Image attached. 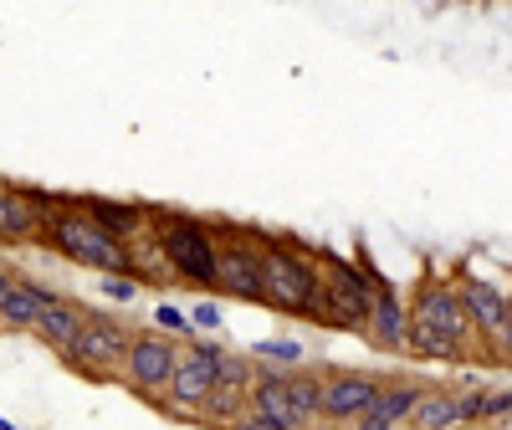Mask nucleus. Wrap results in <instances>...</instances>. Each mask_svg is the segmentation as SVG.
<instances>
[{"label":"nucleus","instance_id":"obj_1","mask_svg":"<svg viewBox=\"0 0 512 430\" xmlns=\"http://www.w3.org/2000/svg\"><path fill=\"white\" fill-rule=\"evenodd\" d=\"M262 308L282 313V318H303L318 323L323 308V251L303 246L297 236H262Z\"/></svg>","mask_w":512,"mask_h":430},{"label":"nucleus","instance_id":"obj_2","mask_svg":"<svg viewBox=\"0 0 512 430\" xmlns=\"http://www.w3.org/2000/svg\"><path fill=\"white\" fill-rule=\"evenodd\" d=\"M154 236L175 267V282H190V287H205L216 292L221 287V236L216 226L195 221V215H180V210H154Z\"/></svg>","mask_w":512,"mask_h":430},{"label":"nucleus","instance_id":"obj_3","mask_svg":"<svg viewBox=\"0 0 512 430\" xmlns=\"http://www.w3.org/2000/svg\"><path fill=\"white\" fill-rule=\"evenodd\" d=\"M374 297H379V272H374L369 256L344 262L338 251H323V308H318L323 328H354V333H364L369 313H374Z\"/></svg>","mask_w":512,"mask_h":430},{"label":"nucleus","instance_id":"obj_4","mask_svg":"<svg viewBox=\"0 0 512 430\" xmlns=\"http://www.w3.org/2000/svg\"><path fill=\"white\" fill-rule=\"evenodd\" d=\"M47 246L62 251L67 262L88 267V272H128V246L118 236H108L77 200H67L62 210H52L47 221Z\"/></svg>","mask_w":512,"mask_h":430},{"label":"nucleus","instance_id":"obj_5","mask_svg":"<svg viewBox=\"0 0 512 430\" xmlns=\"http://www.w3.org/2000/svg\"><path fill=\"white\" fill-rule=\"evenodd\" d=\"M456 287L466 297V308H472L482 359L497 364V369H512V292L487 282V277H472V272H461Z\"/></svg>","mask_w":512,"mask_h":430},{"label":"nucleus","instance_id":"obj_6","mask_svg":"<svg viewBox=\"0 0 512 430\" xmlns=\"http://www.w3.org/2000/svg\"><path fill=\"white\" fill-rule=\"evenodd\" d=\"M221 364H226V349L221 343H210V338H185V354H180V369H175V384L164 390L159 410L164 415H175V420H195L200 405L216 395V384H221Z\"/></svg>","mask_w":512,"mask_h":430},{"label":"nucleus","instance_id":"obj_7","mask_svg":"<svg viewBox=\"0 0 512 430\" xmlns=\"http://www.w3.org/2000/svg\"><path fill=\"white\" fill-rule=\"evenodd\" d=\"M128 343H134V328H123L108 313H88L82 333L72 338V349L62 354L82 379H123V359H128Z\"/></svg>","mask_w":512,"mask_h":430},{"label":"nucleus","instance_id":"obj_8","mask_svg":"<svg viewBox=\"0 0 512 430\" xmlns=\"http://www.w3.org/2000/svg\"><path fill=\"white\" fill-rule=\"evenodd\" d=\"M221 236V287L226 297H236V303H256L262 308V236L256 226H216Z\"/></svg>","mask_w":512,"mask_h":430},{"label":"nucleus","instance_id":"obj_9","mask_svg":"<svg viewBox=\"0 0 512 430\" xmlns=\"http://www.w3.org/2000/svg\"><path fill=\"white\" fill-rule=\"evenodd\" d=\"M180 354L185 343H169L159 333H134V343H128V359H123V384L134 390L139 400H164V390L175 384V369H180Z\"/></svg>","mask_w":512,"mask_h":430},{"label":"nucleus","instance_id":"obj_10","mask_svg":"<svg viewBox=\"0 0 512 430\" xmlns=\"http://www.w3.org/2000/svg\"><path fill=\"white\" fill-rule=\"evenodd\" d=\"M410 318L441 328L446 338L466 343V349L477 354V323H472V308H466V297H461L456 282H446V277H436V272H425L420 287H415V297H410Z\"/></svg>","mask_w":512,"mask_h":430},{"label":"nucleus","instance_id":"obj_11","mask_svg":"<svg viewBox=\"0 0 512 430\" xmlns=\"http://www.w3.org/2000/svg\"><path fill=\"white\" fill-rule=\"evenodd\" d=\"M62 205H67L62 195L31 190V185H6L0 190V236H6L11 246L16 241H47V221Z\"/></svg>","mask_w":512,"mask_h":430},{"label":"nucleus","instance_id":"obj_12","mask_svg":"<svg viewBox=\"0 0 512 430\" xmlns=\"http://www.w3.org/2000/svg\"><path fill=\"white\" fill-rule=\"evenodd\" d=\"M384 384L374 374H328L323 379V420L328 425H354L374 410Z\"/></svg>","mask_w":512,"mask_h":430},{"label":"nucleus","instance_id":"obj_13","mask_svg":"<svg viewBox=\"0 0 512 430\" xmlns=\"http://www.w3.org/2000/svg\"><path fill=\"white\" fill-rule=\"evenodd\" d=\"M364 338H369V349H379V354H405V338H410V303L400 297V287L384 282V277H379V297H374V313H369Z\"/></svg>","mask_w":512,"mask_h":430},{"label":"nucleus","instance_id":"obj_14","mask_svg":"<svg viewBox=\"0 0 512 430\" xmlns=\"http://www.w3.org/2000/svg\"><path fill=\"white\" fill-rule=\"evenodd\" d=\"M47 303H52V287H41L21 272L0 277V323H6V333H36V318Z\"/></svg>","mask_w":512,"mask_h":430},{"label":"nucleus","instance_id":"obj_15","mask_svg":"<svg viewBox=\"0 0 512 430\" xmlns=\"http://www.w3.org/2000/svg\"><path fill=\"white\" fill-rule=\"evenodd\" d=\"M77 205L88 210L108 236H118L123 246L139 241L144 231H154V210H149V205H128V200H108V195H82Z\"/></svg>","mask_w":512,"mask_h":430},{"label":"nucleus","instance_id":"obj_16","mask_svg":"<svg viewBox=\"0 0 512 430\" xmlns=\"http://www.w3.org/2000/svg\"><path fill=\"white\" fill-rule=\"evenodd\" d=\"M88 313H93V308H82V303H72V297L52 292V303L41 308V318H36V338L47 343V349L67 354V349H72V338L82 333V323H88Z\"/></svg>","mask_w":512,"mask_h":430},{"label":"nucleus","instance_id":"obj_17","mask_svg":"<svg viewBox=\"0 0 512 430\" xmlns=\"http://www.w3.org/2000/svg\"><path fill=\"white\" fill-rule=\"evenodd\" d=\"M405 354H410V359H420V364H466V359H472V349H466V343L446 338L441 328L420 323V318H410V338H405Z\"/></svg>","mask_w":512,"mask_h":430},{"label":"nucleus","instance_id":"obj_18","mask_svg":"<svg viewBox=\"0 0 512 430\" xmlns=\"http://www.w3.org/2000/svg\"><path fill=\"white\" fill-rule=\"evenodd\" d=\"M461 425V405L451 390H425L405 420V430H456Z\"/></svg>","mask_w":512,"mask_h":430},{"label":"nucleus","instance_id":"obj_19","mask_svg":"<svg viewBox=\"0 0 512 430\" xmlns=\"http://www.w3.org/2000/svg\"><path fill=\"white\" fill-rule=\"evenodd\" d=\"M128 272L144 277V287L149 282H175V267H169V256H164L154 231H144L139 241H128Z\"/></svg>","mask_w":512,"mask_h":430},{"label":"nucleus","instance_id":"obj_20","mask_svg":"<svg viewBox=\"0 0 512 430\" xmlns=\"http://www.w3.org/2000/svg\"><path fill=\"white\" fill-rule=\"evenodd\" d=\"M420 395H425L420 384H384V395L374 400V410H369V415H374V420H384V425H405Z\"/></svg>","mask_w":512,"mask_h":430},{"label":"nucleus","instance_id":"obj_21","mask_svg":"<svg viewBox=\"0 0 512 430\" xmlns=\"http://www.w3.org/2000/svg\"><path fill=\"white\" fill-rule=\"evenodd\" d=\"M98 292L113 297V303H134V297L144 292V277H134V272H98Z\"/></svg>","mask_w":512,"mask_h":430},{"label":"nucleus","instance_id":"obj_22","mask_svg":"<svg viewBox=\"0 0 512 430\" xmlns=\"http://www.w3.org/2000/svg\"><path fill=\"white\" fill-rule=\"evenodd\" d=\"M461 405V425H487V384H472L466 395H456Z\"/></svg>","mask_w":512,"mask_h":430},{"label":"nucleus","instance_id":"obj_23","mask_svg":"<svg viewBox=\"0 0 512 430\" xmlns=\"http://www.w3.org/2000/svg\"><path fill=\"white\" fill-rule=\"evenodd\" d=\"M154 323H159V328H175V333H185V338H195V318H190L185 308H175V303H159V308H154Z\"/></svg>","mask_w":512,"mask_h":430},{"label":"nucleus","instance_id":"obj_24","mask_svg":"<svg viewBox=\"0 0 512 430\" xmlns=\"http://www.w3.org/2000/svg\"><path fill=\"white\" fill-rule=\"evenodd\" d=\"M226 430H287V425H282V420H272L267 410H256V405H246V410H241V415H236V420H231Z\"/></svg>","mask_w":512,"mask_h":430},{"label":"nucleus","instance_id":"obj_25","mask_svg":"<svg viewBox=\"0 0 512 430\" xmlns=\"http://www.w3.org/2000/svg\"><path fill=\"white\" fill-rule=\"evenodd\" d=\"M256 359H277V364H297V359H303V343H287V338H277V343H256Z\"/></svg>","mask_w":512,"mask_h":430},{"label":"nucleus","instance_id":"obj_26","mask_svg":"<svg viewBox=\"0 0 512 430\" xmlns=\"http://www.w3.org/2000/svg\"><path fill=\"white\" fill-rule=\"evenodd\" d=\"M190 318H195V328H205V333H216V328L226 323V318H221V303H195Z\"/></svg>","mask_w":512,"mask_h":430},{"label":"nucleus","instance_id":"obj_27","mask_svg":"<svg viewBox=\"0 0 512 430\" xmlns=\"http://www.w3.org/2000/svg\"><path fill=\"white\" fill-rule=\"evenodd\" d=\"M502 415H512V390H487V425H497Z\"/></svg>","mask_w":512,"mask_h":430},{"label":"nucleus","instance_id":"obj_28","mask_svg":"<svg viewBox=\"0 0 512 430\" xmlns=\"http://www.w3.org/2000/svg\"><path fill=\"white\" fill-rule=\"evenodd\" d=\"M354 430H405V425H384V420H374V415H364V420H354Z\"/></svg>","mask_w":512,"mask_h":430},{"label":"nucleus","instance_id":"obj_29","mask_svg":"<svg viewBox=\"0 0 512 430\" xmlns=\"http://www.w3.org/2000/svg\"><path fill=\"white\" fill-rule=\"evenodd\" d=\"M492 430H512V415H502V420H497V425H492Z\"/></svg>","mask_w":512,"mask_h":430},{"label":"nucleus","instance_id":"obj_30","mask_svg":"<svg viewBox=\"0 0 512 430\" xmlns=\"http://www.w3.org/2000/svg\"><path fill=\"white\" fill-rule=\"evenodd\" d=\"M456 430H492V425H456Z\"/></svg>","mask_w":512,"mask_h":430},{"label":"nucleus","instance_id":"obj_31","mask_svg":"<svg viewBox=\"0 0 512 430\" xmlns=\"http://www.w3.org/2000/svg\"><path fill=\"white\" fill-rule=\"evenodd\" d=\"M328 430H354V425H328Z\"/></svg>","mask_w":512,"mask_h":430}]
</instances>
